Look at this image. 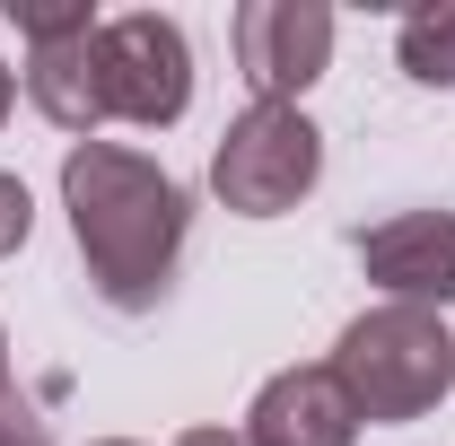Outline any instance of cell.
Here are the masks:
<instances>
[{"label":"cell","instance_id":"cell-1","mask_svg":"<svg viewBox=\"0 0 455 446\" xmlns=\"http://www.w3.org/2000/svg\"><path fill=\"white\" fill-rule=\"evenodd\" d=\"M61 211H70L79 263H88V280H97L106 307L140 315V307L167 298L193 211H184V184L158 158H140L123 140H79L61 158Z\"/></svg>","mask_w":455,"mask_h":446},{"label":"cell","instance_id":"cell-10","mask_svg":"<svg viewBox=\"0 0 455 446\" xmlns=\"http://www.w3.org/2000/svg\"><path fill=\"white\" fill-rule=\"evenodd\" d=\"M70 27H97L88 0H18V36L44 44V36H70Z\"/></svg>","mask_w":455,"mask_h":446},{"label":"cell","instance_id":"cell-6","mask_svg":"<svg viewBox=\"0 0 455 446\" xmlns=\"http://www.w3.org/2000/svg\"><path fill=\"white\" fill-rule=\"evenodd\" d=\"M359 272L386 289V307H455V211H403L359 227Z\"/></svg>","mask_w":455,"mask_h":446},{"label":"cell","instance_id":"cell-16","mask_svg":"<svg viewBox=\"0 0 455 446\" xmlns=\"http://www.w3.org/2000/svg\"><path fill=\"white\" fill-rule=\"evenodd\" d=\"M97 446H132V438H97Z\"/></svg>","mask_w":455,"mask_h":446},{"label":"cell","instance_id":"cell-2","mask_svg":"<svg viewBox=\"0 0 455 446\" xmlns=\"http://www.w3.org/2000/svg\"><path fill=\"white\" fill-rule=\"evenodd\" d=\"M324 368L341 377V394H350L359 420H386L395 429V420H420V411L447 402L455 341H447V324L429 307H368Z\"/></svg>","mask_w":455,"mask_h":446},{"label":"cell","instance_id":"cell-8","mask_svg":"<svg viewBox=\"0 0 455 446\" xmlns=\"http://www.w3.org/2000/svg\"><path fill=\"white\" fill-rule=\"evenodd\" d=\"M97 27H70V36L27 44V97H36V114L61 123V131H79V140L106 123V106H97Z\"/></svg>","mask_w":455,"mask_h":446},{"label":"cell","instance_id":"cell-4","mask_svg":"<svg viewBox=\"0 0 455 446\" xmlns=\"http://www.w3.org/2000/svg\"><path fill=\"white\" fill-rule=\"evenodd\" d=\"M97 106L106 123H132V131H167L193 106V44L175 18L123 9L97 27Z\"/></svg>","mask_w":455,"mask_h":446},{"label":"cell","instance_id":"cell-12","mask_svg":"<svg viewBox=\"0 0 455 446\" xmlns=\"http://www.w3.org/2000/svg\"><path fill=\"white\" fill-rule=\"evenodd\" d=\"M27 227H36L27 184H18V175H0V254H18V245H27Z\"/></svg>","mask_w":455,"mask_h":446},{"label":"cell","instance_id":"cell-9","mask_svg":"<svg viewBox=\"0 0 455 446\" xmlns=\"http://www.w3.org/2000/svg\"><path fill=\"white\" fill-rule=\"evenodd\" d=\"M403 70H411L420 88H455V0L403 18Z\"/></svg>","mask_w":455,"mask_h":446},{"label":"cell","instance_id":"cell-7","mask_svg":"<svg viewBox=\"0 0 455 446\" xmlns=\"http://www.w3.org/2000/svg\"><path fill=\"white\" fill-rule=\"evenodd\" d=\"M359 411L333 368H281L245 411V446H350Z\"/></svg>","mask_w":455,"mask_h":446},{"label":"cell","instance_id":"cell-11","mask_svg":"<svg viewBox=\"0 0 455 446\" xmlns=\"http://www.w3.org/2000/svg\"><path fill=\"white\" fill-rule=\"evenodd\" d=\"M0 446H53V429L36 420V402H27L18 386L0 394Z\"/></svg>","mask_w":455,"mask_h":446},{"label":"cell","instance_id":"cell-3","mask_svg":"<svg viewBox=\"0 0 455 446\" xmlns=\"http://www.w3.org/2000/svg\"><path fill=\"white\" fill-rule=\"evenodd\" d=\"M324 175V131L298 106H245L211 149V193L236 219H281Z\"/></svg>","mask_w":455,"mask_h":446},{"label":"cell","instance_id":"cell-13","mask_svg":"<svg viewBox=\"0 0 455 446\" xmlns=\"http://www.w3.org/2000/svg\"><path fill=\"white\" fill-rule=\"evenodd\" d=\"M175 446H245V429H184Z\"/></svg>","mask_w":455,"mask_h":446},{"label":"cell","instance_id":"cell-5","mask_svg":"<svg viewBox=\"0 0 455 446\" xmlns=\"http://www.w3.org/2000/svg\"><path fill=\"white\" fill-rule=\"evenodd\" d=\"M333 61V9L324 0H245L236 9V70L254 106H298Z\"/></svg>","mask_w":455,"mask_h":446},{"label":"cell","instance_id":"cell-14","mask_svg":"<svg viewBox=\"0 0 455 446\" xmlns=\"http://www.w3.org/2000/svg\"><path fill=\"white\" fill-rule=\"evenodd\" d=\"M9 97H18V79H9V61H0V123H9Z\"/></svg>","mask_w":455,"mask_h":446},{"label":"cell","instance_id":"cell-15","mask_svg":"<svg viewBox=\"0 0 455 446\" xmlns=\"http://www.w3.org/2000/svg\"><path fill=\"white\" fill-rule=\"evenodd\" d=\"M0 394H9V333H0Z\"/></svg>","mask_w":455,"mask_h":446}]
</instances>
